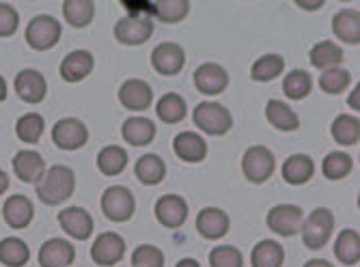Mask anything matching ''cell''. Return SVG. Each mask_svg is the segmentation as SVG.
Here are the masks:
<instances>
[{"instance_id": "6da1fadb", "label": "cell", "mask_w": 360, "mask_h": 267, "mask_svg": "<svg viewBox=\"0 0 360 267\" xmlns=\"http://www.w3.org/2000/svg\"><path fill=\"white\" fill-rule=\"evenodd\" d=\"M76 190V175L70 166H50L44 177L37 183V196L46 205H60L65 203Z\"/></svg>"}, {"instance_id": "7a4b0ae2", "label": "cell", "mask_w": 360, "mask_h": 267, "mask_svg": "<svg viewBox=\"0 0 360 267\" xmlns=\"http://www.w3.org/2000/svg\"><path fill=\"white\" fill-rule=\"evenodd\" d=\"M333 228H335V216L330 209H326V207H317L313 209L304 222H302V242L307 248L311 250H319L323 248L326 244H328L330 235H333Z\"/></svg>"}, {"instance_id": "3957f363", "label": "cell", "mask_w": 360, "mask_h": 267, "mask_svg": "<svg viewBox=\"0 0 360 267\" xmlns=\"http://www.w3.org/2000/svg\"><path fill=\"white\" fill-rule=\"evenodd\" d=\"M194 125L210 136H224L233 127V117L222 104L216 102H201L194 108Z\"/></svg>"}, {"instance_id": "277c9868", "label": "cell", "mask_w": 360, "mask_h": 267, "mask_svg": "<svg viewBox=\"0 0 360 267\" xmlns=\"http://www.w3.org/2000/svg\"><path fill=\"white\" fill-rule=\"evenodd\" d=\"M60 22L52 15H37L32 18L26 26V44L32 48V50H50L58 44L60 39Z\"/></svg>"}, {"instance_id": "5b68a950", "label": "cell", "mask_w": 360, "mask_h": 267, "mask_svg": "<svg viewBox=\"0 0 360 267\" xmlns=\"http://www.w3.org/2000/svg\"><path fill=\"white\" fill-rule=\"evenodd\" d=\"M274 169H276V159H274V153L268 147L255 145V147L246 149V153L242 157V171H244V177L250 183L268 181L272 177Z\"/></svg>"}, {"instance_id": "8992f818", "label": "cell", "mask_w": 360, "mask_h": 267, "mask_svg": "<svg viewBox=\"0 0 360 267\" xmlns=\"http://www.w3.org/2000/svg\"><path fill=\"white\" fill-rule=\"evenodd\" d=\"M136 200L125 185H110L102 194V211L112 222H127L134 216Z\"/></svg>"}, {"instance_id": "52a82bcc", "label": "cell", "mask_w": 360, "mask_h": 267, "mask_svg": "<svg viewBox=\"0 0 360 267\" xmlns=\"http://www.w3.org/2000/svg\"><path fill=\"white\" fill-rule=\"evenodd\" d=\"M52 141L63 151H78L89 143V129L82 121L74 117L60 119L52 127Z\"/></svg>"}, {"instance_id": "ba28073f", "label": "cell", "mask_w": 360, "mask_h": 267, "mask_svg": "<svg viewBox=\"0 0 360 267\" xmlns=\"http://www.w3.org/2000/svg\"><path fill=\"white\" fill-rule=\"evenodd\" d=\"M270 230H274L281 237H293L298 235L302 222H304V211L298 205H274L266 218Z\"/></svg>"}, {"instance_id": "9c48e42d", "label": "cell", "mask_w": 360, "mask_h": 267, "mask_svg": "<svg viewBox=\"0 0 360 267\" xmlns=\"http://www.w3.org/2000/svg\"><path fill=\"white\" fill-rule=\"evenodd\" d=\"M153 35V22L145 15H125L115 26V39L123 46H141Z\"/></svg>"}, {"instance_id": "30bf717a", "label": "cell", "mask_w": 360, "mask_h": 267, "mask_svg": "<svg viewBox=\"0 0 360 267\" xmlns=\"http://www.w3.org/2000/svg\"><path fill=\"white\" fill-rule=\"evenodd\" d=\"M153 70L162 76H177L186 65V52L179 44L165 41L153 48L151 52Z\"/></svg>"}, {"instance_id": "8fae6325", "label": "cell", "mask_w": 360, "mask_h": 267, "mask_svg": "<svg viewBox=\"0 0 360 267\" xmlns=\"http://www.w3.org/2000/svg\"><path fill=\"white\" fill-rule=\"evenodd\" d=\"M123 256H125V240L119 233H102L91 246V259L102 267H112Z\"/></svg>"}, {"instance_id": "7c38bea8", "label": "cell", "mask_w": 360, "mask_h": 267, "mask_svg": "<svg viewBox=\"0 0 360 267\" xmlns=\"http://www.w3.org/2000/svg\"><path fill=\"white\" fill-rule=\"evenodd\" d=\"M119 102L127 110L143 112L153 102V91H151V86L145 80H141V78H129L119 89Z\"/></svg>"}, {"instance_id": "4fadbf2b", "label": "cell", "mask_w": 360, "mask_h": 267, "mask_svg": "<svg viewBox=\"0 0 360 267\" xmlns=\"http://www.w3.org/2000/svg\"><path fill=\"white\" fill-rule=\"evenodd\" d=\"M194 86L205 95H220L229 86V74L218 63H203L194 72Z\"/></svg>"}, {"instance_id": "5bb4252c", "label": "cell", "mask_w": 360, "mask_h": 267, "mask_svg": "<svg viewBox=\"0 0 360 267\" xmlns=\"http://www.w3.org/2000/svg\"><path fill=\"white\" fill-rule=\"evenodd\" d=\"M15 93L20 99H24L26 104H39L44 102V97L48 93V84L41 72L37 70H22L15 76Z\"/></svg>"}, {"instance_id": "9a60e30c", "label": "cell", "mask_w": 360, "mask_h": 267, "mask_svg": "<svg viewBox=\"0 0 360 267\" xmlns=\"http://www.w3.org/2000/svg\"><path fill=\"white\" fill-rule=\"evenodd\" d=\"M155 218L162 226L179 228L188 218V203L177 194H165L155 203Z\"/></svg>"}, {"instance_id": "2e32d148", "label": "cell", "mask_w": 360, "mask_h": 267, "mask_svg": "<svg viewBox=\"0 0 360 267\" xmlns=\"http://www.w3.org/2000/svg\"><path fill=\"white\" fill-rule=\"evenodd\" d=\"M58 224L74 240H89L93 235V218L84 207H68L58 214Z\"/></svg>"}, {"instance_id": "e0dca14e", "label": "cell", "mask_w": 360, "mask_h": 267, "mask_svg": "<svg viewBox=\"0 0 360 267\" xmlns=\"http://www.w3.org/2000/svg\"><path fill=\"white\" fill-rule=\"evenodd\" d=\"M231 220H229L226 211L220 207H205L196 216V230L205 240H220L229 233Z\"/></svg>"}, {"instance_id": "ac0fdd59", "label": "cell", "mask_w": 360, "mask_h": 267, "mask_svg": "<svg viewBox=\"0 0 360 267\" xmlns=\"http://www.w3.org/2000/svg\"><path fill=\"white\" fill-rule=\"evenodd\" d=\"M13 173L24 183H39L46 173V162L37 151L22 149L13 157Z\"/></svg>"}, {"instance_id": "d6986e66", "label": "cell", "mask_w": 360, "mask_h": 267, "mask_svg": "<svg viewBox=\"0 0 360 267\" xmlns=\"http://www.w3.org/2000/svg\"><path fill=\"white\" fill-rule=\"evenodd\" d=\"M95 67V58L89 50H74L63 58L58 72L65 82H80L84 80Z\"/></svg>"}, {"instance_id": "ffe728a7", "label": "cell", "mask_w": 360, "mask_h": 267, "mask_svg": "<svg viewBox=\"0 0 360 267\" xmlns=\"http://www.w3.org/2000/svg\"><path fill=\"white\" fill-rule=\"evenodd\" d=\"M76 259V248L60 237L48 240L39 250V265L41 267H70Z\"/></svg>"}, {"instance_id": "44dd1931", "label": "cell", "mask_w": 360, "mask_h": 267, "mask_svg": "<svg viewBox=\"0 0 360 267\" xmlns=\"http://www.w3.org/2000/svg\"><path fill=\"white\" fill-rule=\"evenodd\" d=\"M175 155L188 164H196V162H203L207 155V143L201 134L196 131H181L175 136L173 143Z\"/></svg>"}, {"instance_id": "7402d4cb", "label": "cell", "mask_w": 360, "mask_h": 267, "mask_svg": "<svg viewBox=\"0 0 360 267\" xmlns=\"http://www.w3.org/2000/svg\"><path fill=\"white\" fill-rule=\"evenodd\" d=\"M35 209L32 203L22 194H11L3 205V218L11 228H26L32 222Z\"/></svg>"}, {"instance_id": "603a6c76", "label": "cell", "mask_w": 360, "mask_h": 267, "mask_svg": "<svg viewBox=\"0 0 360 267\" xmlns=\"http://www.w3.org/2000/svg\"><path fill=\"white\" fill-rule=\"evenodd\" d=\"M313 173H315V162L311 159V155H304V153H293L283 164V179L289 185L309 183Z\"/></svg>"}, {"instance_id": "cb8c5ba5", "label": "cell", "mask_w": 360, "mask_h": 267, "mask_svg": "<svg viewBox=\"0 0 360 267\" xmlns=\"http://www.w3.org/2000/svg\"><path fill=\"white\" fill-rule=\"evenodd\" d=\"M333 32L345 44H360V13L354 9H343L333 18Z\"/></svg>"}, {"instance_id": "d4e9b609", "label": "cell", "mask_w": 360, "mask_h": 267, "mask_svg": "<svg viewBox=\"0 0 360 267\" xmlns=\"http://www.w3.org/2000/svg\"><path fill=\"white\" fill-rule=\"evenodd\" d=\"M121 134H123L125 143L134 145V147H145L155 138V125H153V121H149L145 117H129L123 123Z\"/></svg>"}, {"instance_id": "484cf974", "label": "cell", "mask_w": 360, "mask_h": 267, "mask_svg": "<svg viewBox=\"0 0 360 267\" xmlns=\"http://www.w3.org/2000/svg\"><path fill=\"white\" fill-rule=\"evenodd\" d=\"M134 175L139 177L141 183L145 185H158L162 179L167 177V164L165 159H162L160 155L155 153H147L143 155L136 166H134Z\"/></svg>"}, {"instance_id": "4316f807", "label": "cell", "mask_w": 360, "mask_h": 267, "mask_svg": "<svg viewBox=\"0 0 360 267\" xmlns=\"http://www.w3.org/2000/svg\"><path fill=\"white\" fill-rule=\"evenodd\" d=\"M283 261H285V250L274 240H261L250 252L252 267H283Z\"/></svg>"}, {"instance_id": "83f0119b", "label": "cell", "mask_w": 360, "mask_h": 267, "mask_svg": "<svg viewBox=\"0 0 360 267\" xmlns=\"http://www.w3.org/2000/svg\"><path fill=\"white\" fill-rule=\"evenodd\" d=\"M266 117L281 131H296L300 127V117L281 99H270L266 104Z\"/></svg>"}, {"instance_id": "f1b7e54d", "label": "cell", "mask_w": 360, "mask_h": 267, "mask_svg": "<svg viewBox=\"0 0 360 267\" xmlns=\"http://www.w3.org/2000/svg\"><path fill=\"white\" fill-rule=\"evenodd\" d=\"M311 65L317 67L321 72H328L335 70V67L341 65L343 60V50L335 44V41H319L311 48Z\"/></svg>"}, {"instance_id": "f546056e", "label": "cell", "mask_w": 360, "mask_h": 267, "mask_svg": "<svg viewBox=\"0 0 360 267\" xmlns=\"http://www.w3.org/2000/svg\"><path fill=\"white\" fill-rule=\"evenodd\" d=\"M127 166V151L119 145H108L97 153V169L106 177L121 175Z\"/></svg>"}, {"instance_id": "4dcf8cb0", "label": "cell", "mask_w": 360, "mask_h": 267, "mask_svg": "<svg viewBox=\"0 0 360 267\" xmlns=\"http://www.w3.org/2000/svg\"><path fill=\"white\" fill-rule=\"evenodd\" d=\"M335 256L343 265H356L360 261V235L356 228H343L335 242Z\"/></svg>"}, {"instance_id": "1f68e13d", "label": "cell", "mask_w": 360, "mask_h": 267, "mask_svg": "<svg viewBox=\"0 0 360 267\" xmlns=\"http://www.w3.org/2000/svg\"><path fill=\"white\" fill-rule=\"evenodd\" d=\"M155 112H158V119L165 121L169 125L173 123H179L186 119V99L177 93H167L158 99V106H155Z\"/></svg>"}, {"instance_id": "d6a6232c", "label": "cell", "mask_w": 360, "mask_h": 267, "mask_svg": "<svg viewBox=\"0 0 360 267\" xmlns=\"http://www.w3.org/2000/svg\"><path fill=\"white\" fill-rule=\"evenodd\" d=\"M330 134H333V138H335L339 145H345V147L358 145V141H360V121H358V117L339 115V117L333 121Z\"/></svg>"}, {"instance_id": "836d02e7", "label": "cell", "mask_w": 360, "mask_h": 267, "mask_svg": "<svg viewBox=\"0 0 360 267\" xmlns=\"http://www.w3.org/2000/svg\"><path fill=\"white\" fill-rule=\"evenodd\" d=\"M285 70V60L278 54H264L259 56L252 63V70H250V78L257 82H270L274 78H278Z\"/></svg>"}, {"instance_id": "e575fe53", "label": "cell", "mask_w": 360, "mask_h": 267, "mask_svg": "<svg viewBox=\"0 0 360 267\" xmlns=\"http://www.w3.org/2000/svg\"><path fill=\"white\" fill-rule=\"evenodd\" d=\"M63 15L74 28H84L95 15V3H91V0H65Z\"/></svg>"}, {"instance_id": "d590c367", "label": "cell", "mask_w": 360, "mask_h": 267, "mask_svg": "<svg viewBox=\"0 0 360 267\" xmlns=\"http://www.w3.org/2000/svg\"><path fill=\"white\" fill-rule=\"evenodd\" d=\"M30 259L28 246L20 237H5L0 242V263L7 267H22Z\"/></svg>"}, {"instance_id": "8d00e7d4", "label": "cell", "mask_w": 360, "mask_h": 267, "mask_svg": "<svg viewBox=\"0 0 360 267\" xmlns=\"http://www.w3.org/2000/svg\"><path fill=\"white\" fill-rule=\"evenodd\" d=\"M311 89H313V80H311V76L304 70H293L283 80V93L289 99H296V102L309 97Z\"/></svg>"}, {"instance_id": "74e56055", "label": "cell", "mask_w": 360, "mask_h": 267, "mask_svg": "<svg viewBox=\"0 0 360 267\" xmlns=\"http://www.w3.org/2000/svg\"><path fill=\"white\" fill-rule=\"evenodd\" d=\"M354 169V162L347 153H341V151H333L326 155L323 164H321V171L326 175V179L330 181H339V179H345Z\"/></svg>"}, {"instance_id": "f35d334b", "label": "cell", "mask_w": 360, "mask_h": 267, "mask_svg": "<svg viewBox=\"0 0 360 267\" xmlns=\"http://www.w3.org/2000/svg\"><path fill=\"white\" fill-rule=\"evenodd\" d=\"M15 134L22 143H28V145L39 143L41 134H44V117L37 112H28V115L20 117L15 123Z\"/></svg>"}, {"instance_id": "ab89813d", "label": "cell", "mask_w": 360, "mask_h": 267, "mask_svg": "<svg viewBox=\"0 0 360 267\" xmlns=\"http://www.w3.org/2000/svg\"><path fill=\"white\" fill-rule=\"evenodd\" d=\"M188 11H190L188 0H160V3H153V18L167 24H175L184 20Z\"/></svg>"}, {"instance_id": "60d3db41", "label": "cell", "mask_w": 360, "mask_h": 267, "mask_svg": "<svg viewBox=\"0 0 360 267\" xmlns=\"http://www.w3.org/2000/svg\"><path fill=\"white\" fill-rule=\"evenodd\" d=\"M349 84H352V74L347 70H343V67H335V70L321 72V76H319V86L328 95H339Z\"/></svg>"}, {"instance_id": "b9f144b4", "label": "cell", "mask_w": 360, "mask_h": 267, "mask_svg": "<svg viewBox=\"0 0 360 267\" xmlns=\"http://www.w3.org/2000/svg\"><path fill=\"white\" fill-rule=\"evenodd\" d=\"M210 265L212 267H242L244 259L236 246H216L210 252Z\"/></svg>"}, {"instance_id": "7bdbcfd3", "label": "cell", "mask_w": 360, "mask_h": 267, "mask_svg": "<svg viewBox=\"0 0 360 267\" xmlns=\"http://www.w3.org/2000/svg\"><path fill=\"white\" fill-rule=\"evenodd\" d=\"M134 267H165V252L155 246L143 244L132 252Z\"/></svg>"}, {"instance_id": "ee69618b", "label": "cell", "mask_w": 360, "mask_h": 267, "mask_svg": "<svg viewBox=\"0 0 360 267\" xmlns=\"http://www.w3.org/2000/svg\"><path fill=\"white\" fill-rule=\"evenodd\" d=\"M18 26H20L18 11L7 3H0V37H11L18 30Z\"/></svg>"}, {"instance_id": "f6af8a7d", "label": "cell", "mask_w": 360, "mask_h": 267, "mask_svg": "<svg viewBox=\"0 0 360 267\" xmlns=\"http://www.w3.org/2000/svg\"><path fill=\"white\" fill-rule=\"evenodd\" d=\"M127 15H145V18H151L153 15V3H143V0H132V3H123Z\"/></svg>"}, {"instance_id": "bcb514c9", "label": "cell", "mask_w": 360, "mask_h": 267, "mask_svg": "<svg viewBox=\"0 0 360 267\" xmlns=\"http://www.w3.org/2000/svg\"><path fill=\"white\" fill-rule=\"evenodd\" d=\"M296 5H298V7H302V9L313 11V9H319V7L323 5V0H307V3H304V0H298Z\"/></svg>"}, {"instance_id": "7dc6e473", "label": "cell", "mask_w": 360, "mask_h": 267, "mask_svg": "<svg viewBox=\"0 0 360 267\" xmlns=\"http://www.w3.org/2000/svg\"><path fill=\"white\" fill-rule=\"evenodd\" d=\"M358 91H360V86L356 84V89L352 91V95H349V108H354L356 112L360 110V99H358Z\"/></svg>"}, {"instance_id": "c3c4849f", "label": "cell", "mask_w": 360, "mask_h": 267, "mask_svg": "<svg viewBox=\"0 0 360 267\" xmlns=\"http://www.w3.org/2000/svg\"><path fill=\"white\" fill-rule=\"evenodd\" d=\"M304 267H335L333 263L323 261V259H311L309 263H304Z\"/></svg>"}, {"instance_id": "681fc988", "label": "cell", "mask_w": 360, "mask_h": 267, "mask_svg": "<svg viewBox=\"0 0 360 267\" xmlns=\"http://www.w3.org/2000/svg\"><path fill=\"white\" fill-rule=\"evenodd\" d=\"M9 190V177L5 171H0V194H5Z\"/></svg>"}, {"instance_id": "f907efd6", "label": "cell", "mask_w": 360, "mask_h": 267, "mask_svg": "<svg viewBox=\"0 0 360 267\" xmlns=\"http://www.w3.org/2000/svg\"><path fill=\"white\" fill-rule=\"evenodd\" d=\"M177 267H201V263L196 261V259H181L177 263Z\"/></svg>"}, {"instance_id": "816d5d0a", "label": "cell", "mask_w": 360, "mask_h": 267, "mask_svg": "<svg viewBox=\"0 0 360 267\" xmlns=\"http://www.w3.org/2000/svg\"><path fill=\"white\" fill-rule=\"evenodd\" d=\"M5 99H7V82L0 76V102H5Z\"/></svg>"}]
</instances>
